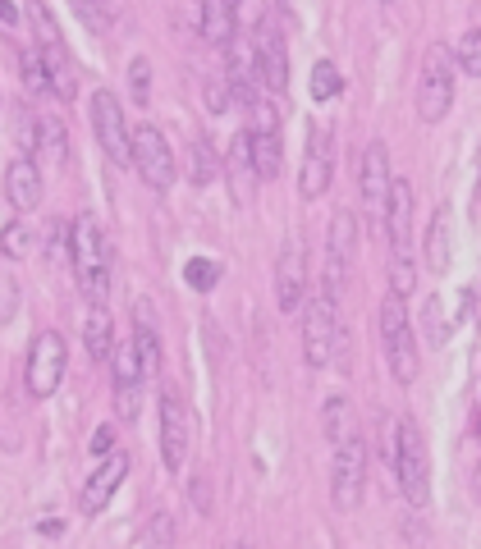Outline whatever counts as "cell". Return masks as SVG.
Masks as SVG:
<instances>
[{"label": "cell", "mask_w": 481, "mask_h": 549, "mask_svg": "<svg viewBox=\"0 0 481 549\" xmlns=\"http://www.w3.org/2000/svg\"><path fill=\"white\" fill-rule=\"evenodd\" d=\"M69 261H74V280L88 307H106L110 298V243L97 216H83L69 225Z\"/></svg>", "instance_id": "obj_1"}, {"label": "cell", "mask_w": 481, "mask_h": 549, "mask_svg": "<svg viewBox=\"0 0 481 549\" xmlns=\"http://www.w3.org/2000/svg\"><path fill=\"white\" fill-rule=\"evenodd\" d=\"M394 476L399 490L413 508H427L431 499V463H427V435L417 431V421H399L394 426Z\"/></svg>", "instance_id": "obj_2"}, {"label": "cell", "mask_w": 481, "mask_h": 549, "mask_svg": "<svg viewBox=\"0 0 481 549\" xmlns=\"http://www.w3.org/2000/svg\"><path fill=\"white\" fill-rule=\"evenodd\" d=\"M381 344H385L390 376L399 385H413L422 357H417V334H413V321H408V307L394 293H385V302H381Z\"/></svg>", "instance_id": "obj_3"}, {"label": "cell", "mask_w": 481, "mask_h": 549, "mask_svg": "<svg viewBox=\"0 0 481 549\" xmlns=\"http://www.w3.org/2000/svg\"><path fill=\"white\" fill-rule=\"evenodd\" d=\"M33 33H37V46H33V51L42 55L46 78H51V97L74 101V97H78V69H74V60H69L65 37H60V28H55L51 10H46L42 0H33Z\"/></svg>", "instance_id": "obj_4"}, {"label": "cell", "mask_w": 481, "mask_h": 549, "mask_svg": "<svg viewBox=\"0 0 481 549\" xmlns=\"http://www.w3.org/2000/svg\"><path fill=\"white\" fill-rule=\"evenodd\" d=\"M353 252H358V216L353 211H335L326 234V275H321V293L330 302H344L349 289V270H353Z\"/></svg>", "instance_id": "obj_5"}, {"label": "cell", "mask_w": 481, "mask_h": 549, "mask_svg": "<svg viewBox=\"0 0 481 549\" xmlns=\"http://www.w3.org/2000/svg\"><path fill=\"white\" fill-rule=\"evenodd\" d=\"M65 366H69L65 334L60 330H37L33 348H28V362H23L28 394H33V399H51L55 389H60V380H65Z\"/></svg>", "instance_id": "obj_6"}, {"label": "cell", "mask_w": 481, "mask_h": 549, "mask_svg": "<svg viewBox=\"0 0 481 549\" xmlns=\"http://www.w3.org/2000/svg\"><path fill=\"white\" fill-rule=\"evenodd\" d=\"M454 106V55L445 46H431L422 60V78H417V115L422 124H440Z\"/></svg>", "instance_id": "obj_7"}, {"label": "cell", "mask_w": 481, "mask_h": 549, "mask_svg": "<svg viewBox=\"0 0 481 549\" xmlns=\"http://www.w3.org/2000/svg\"><path fill=\"white\" fill-rule=\"evenodd\" d=\"M129 142H133V170H138V179L152 193H170V183H175V151H170L165 133L156 124H138V129H129Z\"/></svg>", "instance_id": "obj_8"}, {"label": "cell", "mask_w": 481, "mask_h": 549, "mask_svg": "<svg viewBox=\"0 0 481 549\" xmlns=\"http://www.w3.org/2000/svg\"><path fill=\"white\" fill-rule=\"evenodd\" d=\"M92 129H97V142L101 151H106L110 161L120 165V170H133V142H129V119H124V106L115 92H106V87H97L92 92Z\"/></svg>", "instance_id": "obj_9"}, {"label": "cell", "mask_w": 481, "mask_h": 549, "mask_svg": "<svg viewBox=\"0 0 481 549\" xmlns=\"http://www.w3.org/2000/svg\"><path fill=\"white\" fill-rule=\"evenodd\" d=\"M362 490H367V444L362 435H349L344 444H335V467H330V504L339 513L362 504Z\"/></svg>", "instance_id": "obj_10"}, {"label": "cell", "mask_w": 481, "mask_h": 549, "mask_svg": "<svg viewBox=\"0 0 481 549\" xmlns=\"http://www.w3.org/2000/svg\"><path fill=\"white\" fill-rule=\"evenodd\" d=\"M252 65H257V78H262L266 97H285L289 87V55H285V37L275 28V19H257L252 23Z\"/></svg>", "instance_id": "obj_11"}, {"label": "cell", "mask_w": 481, "mask_h": 549, "mask_svg": "<svg viewBox=\"0 0 481 549\" xmlns=\"http://www.w3.org/2000/svg\"><path fill=\"white\" fill-rule=\"evenodd\" d=\"M188 440H193V417H188V403L175 385L161 389V463L170 476L184 472L188 463Z\"/></svg>", "instance_id": "obj_12"}, {"label": "cell", "mask_w": 481, "mask_h": 549, "mask_svg": "<svg viewBox=\"0 0 481 549\" xmlns=\"http://www.w3.org/2000/svg\"><path fill=\"white\" fill-rule=\"evenodd\" d=\"M335 348H339V307L326 298V293H317V298L307 302V312H303V357H307V366H330Z\"/></svg>", "instance_id": "obj_13"}, {"label": "cell", "mask_w": 481, "mask_h": 549, "mask_svg": "<svg viewBox=\"0 0 481 549\" xmlns=\"http://www.w3.org/2000/svg\"><path fill=\"white\" fill-rule=\"evenodd\" d=\"M330 174H335V138H330L326 124H312L303 147V165H298V193L307 202H317L330 188Z\"/></svg>", "instance_id": "obj_14"}, {"label": "cell", "mask_w": 481, "mask_h": 549, "mask_svg": "<svg viewBox=\"0 0 481 549\" xmlns=\"http://www.w3.org/2000/svg\"><path fill=\"white\" fill-rule=\"evenodd\" d=\"M110 371H115V412H120V421H133L138 417V403H143V357H138V348H133V339H124V344H115V353H110Z\"/></svg>", "instance_id": "obj_15"}, {"label": "cell", "mask_w": 481, "mask_h": 549, "mask_svg": "<svg viewBox=\"0 0 481 549\" xmlns=\"http://www.w3.org/2000/svg\"><path fill=\"white\" fill-rule=\"evenodd\" d=\"M358 188H362V211L376 229H385V197H390V147L385 142H372L362 151V174H358Z\"/></svg>", "instance_id": "obj_16"}, {"label": "cell", "mask_w": 481, "mask_h": 549, "mask_svg": "<svg viewBox=\"0 0 481 549\" xmlns=\"http://www.w3.org/2000/svg\"><path fill=\"white\" fill-rule=\"evenodd\" d=\"M385 238H390V257H413V183L408 179H390Z\"/></svg>", "instance_id": "obj_17"}, {"label": "cell", "mask_w": 481, "mask_h": 549, "mask_svg": "<svg viewBox=\"0 0 481 549\" xmlns=\"http://www.w3.org/2000/svg\"><path fill=\"white\" fill-rule=\"evenodd\" d=\"M307 293V248L303 238H289L285 252H280V266H275V302L280 312H298Z\"/></svg>", "instance_id": "obj_18"}, {"label": "cell", "mask_w": 481, "mask_h": 549, "mask_svg": "<svg viewBox=\"0 0 481 549\" xmlns=\"http://www.w3.org/2000/svg\"><path fill=\"white\" fill-rule=\"evenodd\" d=\"M124 476H129V453L124 449H110L106 458H97V472H92L88 485H83V513L97 517L101 508L110 504V495L124 485Z\"/></svg>", "instance_id": "obj_19"}, {"label": "cell", "mask_w": 481, "mask_h": 549, "mask_svg": "<svg viewBox=\"0 0 481 549\" xmlns=\"http://www.w3.org/2000/svg\"><path fill=\"white\" fill-rule=\"evenodd\" d=\"M19 124H28V156L33 161H46V165H60L69 156V138H65V124L51 115H28L19 119Z\"/></svg>", "instance_id": "obj_20"}, {"label": "cell", "mask_w": 481, "mask_h": 549, "mask_svg": "<svg viewBox=\"0 0 481 549\" xmlns=\"http://www.w3.org/2000/svg\"><path fill=\"white\" fill-rule=\"evenodd\" d=\"M5 202L14 206V211H37V202H42V170H37L33 156H19V161L5 165Z\"/></svg>", "instance_id": "obj_21"}, {"label": "cell", "mask_w": 481, "mask_h": 549, "mask_svg": "<svg viewBox=\"0 0 481 549\" xmlns=\"http://www.w3.org/2000/svg\"><path fill=\"white\" fill-rule=\"evenodd\" d=\"M220 170L230 174V193H234V202H252V193H257V161H252V138H248V129L243 133H234V142H230V156L220 161Z\"/></svg>", "instance_id": "obj_22"}, {"label": "cell", "mask_w": 481, "mask_h": 549, "mask_svg": "<svg viewBox=\"0 0 481 549\" xmlns=\"http://www.w3.org/2000/svg\"><path fill=\"white\" fill-rule=\"evenodd\" d=\"M449 261H454V211L436 206L431 229H427V270L431 275H445Z\"/></svg>", "instance_id": "obj_23"}, {"label": "cell", "mask_w": 481, "mask_h": 549, "mask_svg": "<svg viewBox=\"0 0 481 549\" xmlns=\"http://www.w3.org/2000/svg\"><path fill=\"white\" fill-rule=\"evenodd\" d=\"M83 348H88L92 362H110V353H115V330H110L106 307H92L88 312V321H83Z\"/></svg>", "instance_id": "obj_24"}, {"label": "cell", "mask_w": 481, "mask_h": 549, "mask_svg": "<svg viewBox=\"0 0 481 549\" xmlns=\"http://www.w3.org/2000/svg\"><path fill=\"white\" fill-rule=\"evenodd\" d=\"M230 5H234V0H202V19H197V28H202L207 42H216V46L230 42V33H234Z\"/></svg>", "instance_id": "obj_25"}, {"label": "cell", "mask_w": 481, "mask_h": 549, "mask_svg": "<svg viewBox=\"0 0 481 549\" xmlns=\"http://www.w3.org/2000/svg\"><path fill=\"white\" fill-rule=\"evenodd\" d=\"M188 179L197 188H207L211 179H220V156L211 147V138H193V147H188Z\"/></svg>", "instance_id": "obj_26"}, {"label": "cell", "mask_w": 481, "mask_h": 549, "mask_svg": "<svg viewBox=\"0 0 481 549\" xmlns=\"http://www.w3.org/2000/svg\"><path fill=\"white\" fill-rule=\"evenodd\" d=\"M321 421H326L321 431H326V440H330V444H344L349 435H358V431H353V403L344 399V394L326 399V412H321Z\"/></svg>", "instance_id": "obj_27"}, {"label": "cell", "mask_w": 481, "mask_h": 549, "mask_svg": "<svg viewBox=\"0 0 481 549\" xmlns=\"http://www.w3.org/2000/svg\"><path fill=\"white\" fill-rule=\"evenodd\" d=\"M69 5H74V14L88 23L92 33H110V23H115V5L110 0H69Z\"/></svg>", "instance_id": "obj_28"}, {"label": "cell", "mask_w": 481, "mask_h": 549, "mask_svg": "<svg viewBox=\"0 0 481 549\" xmlns=\"http://www.w3.org/2000/svg\"><path fill=\"white\" fill-rule=\"evenodd\" d=\"M339 92H344L339 69L330 65V60H317V65H312V101H335Z\"/></svg>", "instance_id": "obj_29"}, {"label": "cell", "mask_w": 481, "mask_h": 549, "mask_svg": "<svg viewBox=\"0 0 481 549\" xmlns=\"http://www.w3.org/2000/svg\"><path fill=\"white\" fill-rule=\"evenodd\" d=\"M19 74H23V83H28L33 97H51V78H46V65H42V55L37 51H23Z\"/></svg>", "instance_id": "obj_30"}, {"label": "cell", "mask_w": 481, "mask_h": 549, "mask_svg": "<svg viewBox=\"0 0 481 549\" xmlns=\"http://www.w3.org/2000/svg\"><path fill=\"white\" fill-rule=\"evenodd\" d=\"M184 280H188V289H197V293H211L220 284V266L216 261H207V257H193L184 266Z\"/></svg>", "instance_id": "obj_31"}, {"label": "cell", "mask_w": 481, "mask_h": 549, "mask_svg": "<svg viewBox=\"0 0 481 549\" xmlns=\"http://www.w3.org/2000/svg\"><path fill=\"white\" fill-rule=\"evenodd\" d=\"M454 65H459L468 78H481V28H472V33L459 42V51H454Z\"/></svg>", "instance_id": "obj_32"}, {"label": "cell", "mask_w": 481, "mask_h": 549, "mask_svg": "<svg viewBox=\"0 0 481 549\" xmlns=\"http://www.w3.org/2000/svg\"><path fill=\"white\" fill-rule=\"evenodd\" d=\"M28 248H33V234H28V225H19V220H14V225L0 229V252H5L10 261L28 257Z\"/></svg>", "instance_id": "obj_33"}, {"label": "cell", "mask_w": 481, "mask_h": 549, "mask_svg": "<svg viewBox=\"0 0 481 549\" xmlns=\"http://www.w3.org/2000/svg\"><path fill=\"white\" fill-rule=\"evenodd\" d=\"M129 87H133V101H138V106H147V101H152V69H147L143 55H133V65H129Z\"/></svg>", "instance_id": "obj_34"}, {"label": "cell", "mask_w": 481, "mask_h": 549, "mask_svg": "<svg viewBox=\"0 0 481 549\" xmlns=\"http://www.w3.org/2000/svg\"><path fill=\"white\" fill-rule=\"evenodd\" d=\"M445 307H440V298H427V344L440 348L445 344Z\"/></svg>", "instance_id": "obj_35"}, {"label": "cell", "mask_w": 481, "mask_h": 549, "mask_svg": "<svg viewBox=\"0 0 481 549\" xmlns=\"http://www.w3.org/2000/svg\"><path fill=\"white\" fill-rule=\"evenodd\" d=\"M10 312H14V289L10 280H0V321H10Z\"/></svg>", "instance_id": "obj_36"}, {"label": "cell", "mask_w": 481, "mask_h": 549, "mask_svg": "<svg viewBox=\"0 0 481 549\" xmlns=\"http://www.w3.org/2000/svg\"><path fill=\"white\" fill-rule=\"evenodd\" d=\"M110 453V431H97L92 435V458H106Z\"/></svg>", "instance_id": "obj_37"}, {"label": "cell", "mask_w": 481, "mask_h": 549, "mask_svg": "<svg viewBox=\"0 0 481 549\" xmlns=\"http://www.w3.org/2000/svg\"><path fill=\"white\" fill-rule=\"evenodd\" d=\"M0 23H19V5L14 0H0Z\"/></svg>", "instance_id": "obj_38"}, {"label": "cell", "mask_w": 481, "mask_h": 549, "mask_svg": "<svg viewBox=\"0 0 481 549\" xmlns=\"http://www.w3.org/2000/svg\"><path fill=\"white\" fill-rule=\"evenodd\" d=\"M477 211H481V174H477Z\"/></svg>", "instance_id": "obj_39"}, {"label": "cell", "mask_w": 481, "mask_h": 549, "mask_svg": "<svg viewBox=\"0 0 481 549\" xmlns=\"http://www.w3.org/2000/svg\"><path fill=\"white\" fill-rule=\"evenodd\" d=\"M225 549H248V545H239V540H234V545H225Z\"/></svg>", "instance_id": "obj_40"}, {"label": "cell", "mask_w": 481, "mask_h": 549, "mask_svg": "<svg viewBox=\"0 0 481 549\" xmlns=\"http://www.w3.org/2000/svg\"><path fill=\"white\" fill-rule=\"evenodd\" d=\"M381 5H394V0H381Z\"/></svg>", "instance_id": "obj_41"}]
</instances>
